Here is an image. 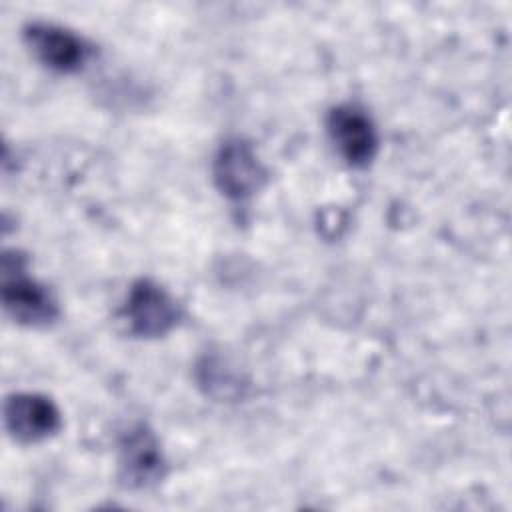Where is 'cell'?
Segmentation results:
<instances>
[{
    "mask_svg": "<svg viewBox=\"0 0 512 512\" xmlns=\"http://www.w3.org/2000/svg\"><path fill=\"white\" fill-rule=\"evenodd\" d=\"M122 316L136 336L158 338L178 324L180 308L162 286L150 280H138L128 292Z\"/></svg>",
    "mask_w": 512,
    "mask_h": 512,
    "instance_id": "obj_1",
    "label": "cell"
},
{
    "mask_svg": "<svg viewBox=\"0 0 512 512\" xmlns=\"http://www.w3.org/2000/svg\"><path fill=\"white\" fill-rule=\"evenodd\" d=\"M330 140L338 154L356 168L368 166L378 152V132L370 116L354 106L340 104L326 118Z\"/></svg>",
    "mask_w": 512,
    "mask_h": 512,
    "instance_id": "obj_2",
    "label": "cell"
},
{
    "mask_svg": "<svg viewBox=\"0 0 512 512\" xmlns=\"http://www.w3.org/2000/svg\"><path fill=\"white\" fill-rule=\"evenodd\" d=\"M118 470L128 488H148L164 476L166 462L160 442L146 424H134L120 438Z\"/></svg>",
    "mask_w": 512,
    "mask_h": 512,
    "instance_id": "obj_3",
    "label": "cell"
},
{
    "mask_svg": "<svg viewBox=\"0 0 512 512\" xmlns=\"http://www.w3.org/2000/svg\"><path fill=\"white\" fill-rule=\"evenodd\" d=\"M2 302L6 312L20 324L46 326L58 316V306L52 294L22 272L20 256L14 258V272L2 268Z\"/></svg>",
    "mask_w": 512,
    "mask_h": 512,
    "instance_id": "obj_4",
    "label": "cell"
},
{
    "mask_svg": "<svg viewBox=\"0 0 512 512\" xmlns=\"http://www.w3.org/2000/svg\"><path fill=\"white\" fill-rule=\"evenodd\" d=\"M266 172L244 140H228L214 158V182L218 190L234 200H244L260 190Z\"/></svg>",
    "mask_w": 512,
    "mask_h": 512,
    "instance_id": "obj_5",
    "label": "cell"
},
{
    "mask_svg": "<svg viewBox=\"0 0 512 512\" xmlns=\"http://www.w3.org/2000/svg\"><path fill=\"white\" fill-rule=\"evenodd\" d=\"M8 432L20 442H40L58 432L62 416L58 406L42 394H12L4 406Z\"/></svg>",
    "mask_w": 512,
    "mask_h": 512,
    "instance_id": "obj_6",
    "label": "cell"
},
{
    "mask_svg": "<svg viewBox=\"0 0 512 512\" xmlns=\"http://www.w3.org/2000/svg\"><path fill=\"white\" fill-rule=\"evenodd\" d=\"M26 42L34 56L56 72H76L88 58L86 42L56 24L36 22L26 28Z\"/></svg>",
    "mask_w": 512,
    "mask_h": 512,
    "instance_id": "obj_7",
    "label": "cell"
}]
</instances>
